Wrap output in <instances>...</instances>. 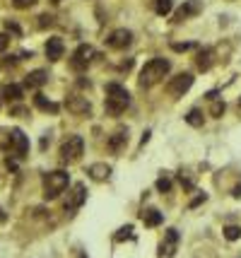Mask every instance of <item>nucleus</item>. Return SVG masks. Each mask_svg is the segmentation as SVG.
Here are the masks:
<instances>
[{"instance_id": "obj_1", "label": "nucleus", "mask_w": 241, "mask_h": 258, "mask_svg": "<svg viewBox=\"0 0 241 258\" xmlns=\"http://www.w3.org/2000/svg\"><path fill=\"white\" fill-rule=\"evenodd\" d=\"M169 70H172V63L167 60V58H152V60H147L145 66H142V70H140V87L142 90H149V87H154V85H159L162 80L169 75Z\"/></svg>"}, {"instance_id": "obj_2", "label": "nucleus", "mask_w": 241, "mask_h": 258, "mask_svg": "<svg viewBox=\"0 0 241 258\" xmlns=\"http://www.w3.org/2000/svg\"><path fill=\"white\" fill-rule=\"evenodd\" d=\"M128 106H130V92L123 85H118V82L106 85V113L121 116Z\"/></svg>"}, {"instance_id": "obj_3", "label": "nucleus", "mask_w": 241, "mask_h": 258, "mask_svg": "<svg viewBox=\"0 0 241 258\" xmlns=\"http://www.w3.org/2000/svg\"><path fill=\"white\" fill-rule=\"evenodd\" d=\"M44 198L46 201H56L60 193L68 188L70 183V174L68 171H63V169H56V171H48V174H44Z\"/></svg>"}, {"instance_id": "obj_4", "label": "nucleus", "mask_w": 241, "mask_h": 258, "mask_svg": "<svg viewBox=\"0 0 241 258\" xmlns=\"http://www.w3.org/2000/svg\"><path fill=\"white\" fill-rule=\"evenodd\" d=\"M82 152H85V140L80 135H70L68 140L60 145V162L63 164H72V162H77L82 157Z\"/></svg>"}, {"instance_id": "obj_5", "label": "nucleus", "mask_w": 241, "mask_h": 258, "mask_svg": "<svg viewBox=\"0 0 241 258\" xmlns=\"http://www.w3.org/2000/svg\"><path fill=\"white\" fill-rule=\"evenodd\" d=\"M8 145H10V155L15 159H24L27 152H29V140H27V135H24L20 128L10 131V135H8Z\"/></svg>"}, {"instance_id": "obj_6", "label": "nucleus", "mask_w": 241, "mask_h": 258, "mask_svg": "<svg viewBox=\"0 0 241 258\" xmlns=\"http://www.w3.org/2000/svg\"><path fill=\"white\" fill-rule=\"evenodd\" d=\"M85 201H87V188H85V183H75V186L70 188L68 201H65L63 208H65V213L68 215H75L82 205H85Z\"/></svg>"}, {"instance_id": "obj_7", "label": "nucleus", "mask_w": 241, "mask_h": 258, "mask_svg": "<svg viewBox=\"0 0 241 258\" xmlns=\"http://www.w3.org/2000/svg\"><path fill=\"white\" fill-rule=\"evenodd\" d=\"M92 58H94V48L90 44H82L75 48V53H72V58H70V68L72 70H87V66L92 63Z\"/></svg>"}, {"instance_id": "obj_8", "label": "nucleus", "mask_w": 241, "mask_h": 258, "mask_svg": "<svg viewBox=\"0 0 241 258\" xmlns=\"http://www.w3.org/2000/svg\"><path fill=\"white\" fill-rule=\"evenodd\" d=\"M176 251H179V232L176 229H167L159 244V251H157V258H174Z\"/></svg>"}, {"instance_id": "obj_9", "label": "nucleus", "mask_w": 241, "mask_h": 258, "mask_svg": "<svg viewBox=\"0 0 241 258\" xmlns=\"http://www.w3.org/2000/svg\"><path fill=\"white\" fill-rule=\"evenodd\" d=\"M191 87H193V75L191 73H181V75L169 80V85H167V90H169L172 97H184Z\"/></svg>"}, {"instance_id": "obj_10", "label": "nucleus", "mask_w": 241, "mask_h": 258, "mask_svg": "<svg viewBox=\"0 0 241 258\" xmlns=\"http://www.w3.org/2000/svg\"><path fill=\"white\" fill-rule=\"evenodd\" d=\"M133 44V32L130 29H114V32L106 36V46L116 48V51H123Z\"/></svg>"}, {"instance_id": "obj_11", "label": "nucleus", "mask_w": 241, "mask_h": 258, "mask_svg": "<svg viewBox=\"0 0 241 258\" xmlns=\"http://www.w3.org/2000/svg\"><path fill=\"white\" fill-rule=\"evenodd\" d=\"M200 12H203V3H200V0H186L184 5L176 10V15H174V22L181 24V22H186V20L195 17V15H200Z\"/></svg>"}, {"instance_id": "obj_12", "label": "nucleus", "mask_w": 241, "mask_h": 258, "mask_svg": "<svg viewBox=\"0 0 241 258\" xmlns=\"http://www.w3.org/2000/svg\"><path fill=\"white\" fill-rule=\"evenodd\" d=\"M63 51H65V46H63V39L60 36H51L46 41V58L51 63H56L63 58Z\"/></svg>"}, {"instance_id": "obj_13", "label": "nucleus", "mask_w": 241, "mask_h": 258, "mask_svg": "<svg viewBox=\"0 0 241 258\" xmlns=\"http://www.w3.org/2000/svg\"><path fill=\"white\" fill-rule=\"evenodd\" d=\"M46 82H48V73H46V70H32V73L24 78V87L36 90V87H44Z\"/></svg>"}, {"instance_id": "obj_14", "label": "nucleus", "mask_w": 241, "mask_h": 258, "mask_svg": "<svg viewBox=\"0 0 241 258\" xmlns=\"http://www.w3.org/2000/svg\"><path fill=\"white\" fill-rule=\"evenodd\" d=\"M126 143H128V131L126 128H118V131L109 138V143H106V145H109V150L116 155V152H121V150L126 147Z\"/></svg>"}, {"instance_id": "obj_15", "label": "nucleus", "mask_w": 241, "mask_h": 258, "mask_svg": "<svg viewBox=\"0 0 241 258\" xmlns=\"http://www.w3.org/2000/svg\"><path fill=\"white\" fill-rule=\"evenodd\" d=\"M212 56H215V51H212V48H203V51H198V56H195V66H198V70H203V73L210 70L212 63H215Z\"/></svg>"}, {"instance_id": "obj_16", "label": "nucleus", "mask_w": 241, "mask_h": 258, "mask_svg": "<svg viewBox=\"0 0 241 258\" xmlns=\"http://www.w3.org/2000/svg\"><path fill=\"white\" fill-rule=\"evenodd\" d=\"M87 174H90L94 181H106L111 176V167L104 164V162H97V164H92V167L87 169Z\"/></svg>"}, {"instance_id": "obj_17", "label": "nucleus", "mask_w": 241, "mask_h": 258, "mask_svg": "<svg viewBox=\"0 0 241 258\" xmlns=\"http://www.w3.org/2000/svg\"><path fill=\"white\" fill-rule=\"evenodd\" d=\"M68 109L72 113H90V101L85 99V97H70L68 99Z\"/></svg>"}, {"instance_id": "obj_18", "label": "nucleus", "mask_w": 241, "mask_h": 258, "mask_svg": "<svg viewBox=\"0 0 241 258\" xmlns=\"http://www.w3.org/2000/svg\"><path fill=\"white\" fill-rule=\"evenodd\" d=\"M142 217V222H145V227H159L162 222H164V215L159 213V210H154V208H149V210H145V213L140 215Z\"/></svg>"}, {"instance_id": "obj_19", "label": "nucleus", "mask_w": 241, "mask_h": 258, "mask_svg": "<svg viewBox=\"0 0 241 258\" xmlns=\"http://www.w3.org/2000/svg\"><path fill=\"white\" fill-rule=\"evenodd\" d=\"M34 106H36V109H41V111H51V113H58V109H60L56 101L46 99L44 94H36V97H34Z\"/></svg>"}, {"instance_id": "obj_20", "label": "nucleus", "mask_w": 241, "mask_h": 258, "mask_svg": "<svg viewBox=\"0 0 241 258\" xmlns=\"http://www.w3.org/2000/svg\"><path fill=\"white\" fill-rule=\"evenodd\" d=\"M3 97L8 101H22L24 90L20 85H5V87H3Z\"/></svg>"}, {"instance_id": "obj_21", "label": "nucleus", "mask_w": 241, "mask_h": 258, "mask_svg": "<svg viewBox=\"0 0 241 258\" xmlns=\"http://www.w3.org/2000/svg\"><path fill=\"white\" fill-rule=\"evenodd\" d=\"M174 10V3L172 0H154V12L159 15V17H167L169 12Z\"/></svg>"}, {"instance_id": "obj_22", "label": "nucleus", "mask_w": 241, "mask_h": 258, "mask_svg": "<svg viewBox=\"0 0 241 258\" xmlns=\"http://www.w3.org/2000/svg\"><path fill=\"white\" fill-rule=\"evenodd\" d=\"M186 123L193 125V128H200L203 125V113L198 111V109H191V111L186 113Z\"/></svg>"}, {"instance_id": "obj_23", "label": "nucleus", "mask_w": 241, "mask_h": 258, "mask_svg": "<svg viewBox=\"0 0 241 258\" xmlns=\"http://www.w3.org/2000/svg\"><path fill=\"white\" fill-rule=\"evenodd\" d=\"M224 239H227V241H236V239H241V227H236V225L224 227Z\"/></svg>"}, {"instance_id": "obj_24", "label": "nucleus", "mask_w": 241, "mask_h": 258, "mask_svg": "<svg viewBox=\"0 0 241 258\" xmlns=\"http://www.w3.org/2000/svg\"><path fill=\"white\" fill-rule=\"evenodd\" d=\"M157 191L159 193L172 191V179H169V176H159V179H157Z\"/></svg>"}, {"instance_id": "obj_25", "label": "nucleus", "mask_w": 241, "mask_h": 258, "mask_svg": "<svg viewBox=\"0 0 241 258\" xmlns=\"http://www.w3.org/2000/svg\"><path fill=\"white\" fill-rule=\"evenodd\" d=\"M114 239H116V241H123V239H133V225L121 227V229H118V234H116Z\"/></svg>"}, {"instance_id": "obj_26", "label": "nucleus", "mask_w": 241, "mask_h": 258, "mask_svg": "<svg viewBox=\"0 0 241 258\" xmlns=\"http://www.w3.org/2000/svg\"><path fill=\"white\" fill-rule=\"evenodd\" d=\"M224 109H227V106H224V101H215V104H212V109H210V113H212L215 118H219V116L224 113Z\"/></svg>"}, {"instance_id": "obj_27", "label": "nucleus", "mask_w": 241, "mask_h": 258, "mask_svg": "<svg viewBox=\"0 0 241 258\" xmlns=\"http://www.w3.org/2000/svg\"><path fill=\"white\" fill-rule=\"evenodd\" d=\"M5 29H8V32H12L15 36H22V29H20V24L15 22V20H8V22H5Z\"/></svg>"}, {"instance_id": "obj_28", "label": "nucleus", "mask_w": 241, "mask_h": 258, "mask_svg": "<svg viewBox=\"0 0 241 258\" xmlns=\"http://www.w3.org/2000/svg\"><path fill=\"white\" fill-rule=\"evenodd\" d=\"M36 0H12V5L17 8V10H27V8H32Z\"/></svg>"}, {"instance_id": "obj_29", "label": "nucleus", "mask_w": 241, "mask_h": 258, "mask_svg": "<svg viewBox=\"0 0 241 258\" xmlns=\"http://www.w3.org/2000/svg\"><path fill=\"white\" fill-rule=\"evenodd\" d=\"M51 24H53V15H41V17H39V27H41V29H46Z\"/></svg>"}, {"instance_id": "obj_30", "label": "nucleus", "mask_w": 241, "mask_h": 258, "mask_svg": "<svg viewBox=\"0 0 241 258\" xmlns=\"http://www.w3.org/2000/svg\"><path fill=\"white\" fill-rule=\"evenodd\" d=\"M172 48L181 53V51H191V48H195V44H191V41H188V44H172Z\"/></svg>"}, {"instance_id": "obj_31", "label": "nucleus", "mask_w": 241, "mask_h": 258, "mask_svg": "<svg viewBox=\"0 0 241 258\" xmlns=\"http://www.w3.org/2000/svg\"><path fill=\"white\" fill-rule=\"evenodd\" d=\"M205 201H207V196H205V193H200V196H195L193 201H191V208H198L200 203H205Z\"/></svg>"}, {"instance_id": "obj_32", "label": "nucleus", "mask_w": 241, "mask_h": 258, "mask_svg": "<svg viewBox=\"0 0 241 258\" xmlns=\"http://www.w3.org/2000/svg\"><path fill=\"white\" fill-rule=\"evenodd\" d=\"M8 44H10V36L8 34H0V53L8 48Z\"/></svg>"}, {"instance_id": "obj_33", "label": "nucleus", "mask_w": 241, "mask_h": 258, "mask_svg": "<svg viewBox=\"0 0 241 258\" xmlns=\"http://www.w3.org/2000/svg\"><path fill=\"white\" fill-rule=\"evenodd\" d=\"M20 58H15V56H10V58H5V66H15Z\"/></svg>"}, {"instance_id": "obj_34", "label": "nucleus", "mask_w": 241, "mask_h": 258, "mask_svg": "<svg viewBox=\"0 0 241 258\" xmlns=\"http://www.w3.org/2000/svg\"><path fill=\"white\" fill-rule=\"evenodd\" d=\"M51 3H63V0H51Z\"/></svg>"}, {"instance_id": "obj_35", "label": "nucleus", "mask_w": 241, "mask_h": 258, "mask_svg": "<svg viewBox=\"0 0 241 258\" xmlns=\"http://www.w3.org/2000/svg\"><path fill=\"white\" fill-rule=\"evenodd\" d=\"M239 106H241V99H239Z\"/></svg>"}]
</instances>
